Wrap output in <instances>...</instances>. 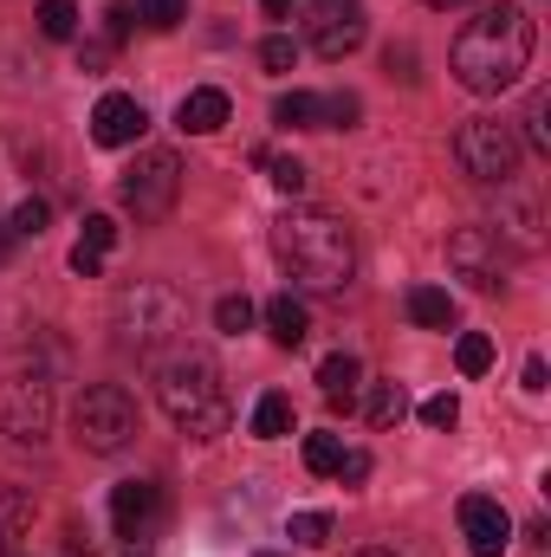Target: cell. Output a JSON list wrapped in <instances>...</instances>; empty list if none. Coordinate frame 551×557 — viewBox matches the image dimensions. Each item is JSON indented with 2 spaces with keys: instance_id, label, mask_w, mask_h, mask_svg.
Masks as SVG:
<instances>
[{
  "instance_id": "obj_1",
  "label": "cell",
  "mask_w": 551,
  "mask_h": 557,
  "mask_svg": "<svg viewBox=\"0 0 551 557\" xmlns=\"http://www.w3.org/2000/svg\"><path fill=\"white\" fill-rule=\"evenodd\" d=\"M532 46H539L532 13L513 7V0H500V7H480V13L461 26L448 65H454V78H461L474 98H500V91H513V85L526 78Z\"/></svg>"
},
{
  "instance_id": "obj_2",
  "label": "cell",
  "mask_w": 551,
  "mask_h": 557,
  "mask_svg": "<svg viewBox=\"0 0 551 557\" xmlns=\"http://www.w3.org/2000/svg\"><path fill=\"white\" fill-rule=\"evenodd\" d=\"M273 260L305 292H344L357 273V240L331 208H285L273 221Z\"/></svg>"
},
{
  "instance_id": "obj_3",
  "label": "cell",
  "mask_w": 551,
  "mask_h": 557,
  "mask_svg": "<svg viewBox=\"0 0 551 557\" xmlns=\"http://www.w3.org/2000/svg\"><path fill=\"white\" fill-rule=\"evenodd\" d=\"M156 396H162L169 421H175L182 434H195V441H215V434L228 428L221 363H215L208 350H188V344L162 350V357H156Z\"/></svg>"
},
{
  "instance_id": "obj_4",
  "label": "cell",
  "mask_w": 551,
  "mask_h": 557,
  "mask_svg": "<svg viewBox=\"0 0 551 557\" xmlns=\"http://www.w3.org/2000/svg\"><path fill=\"white\" fill-rule=\"evenodd\" d=\"M182 331H188V298L169 278H137V285L118 292V344L124 350L156 363L162 350L182 344Z\"/></svg>"
},
{
  "instance_id": "obj_5",
  "label": "cell",
  "mask_w": 551,
  "mask_h": 557,
  "mask_svg": "<svg viewBox=\"0 0 551 557\" xmlns=\"http://www.w3.org/2000/svg\"><path fill=\"white\" fill-rule=\"evenodd\" d=\"M143 434V416H137V396L124 383H91L72 409V441L85 454H124L131 441Z\"/></svg>"
},
{
  "instance_id": "obj_6",
  "label": "cell",
  "mask_w": 551,
  "mask_h": 557,
  "mask_svg": "<svg viewBox=\"0 0 551 557\" xmlns=\"http://www.w3.org/2000/svg\"><path fill=\"white\" fill-rule=\"evenodd\" d=\"M118 195H124V208H131L137 221H169V214H175V195H182V162H175V149H137V162L124 169Z\"/></svg>"
},
{
  "instance_id": "obj_7",
  "label": "cell",
  "mask_w": 551,
  "mask_h": 557,
  "mask_svg": "<svg viewBox=\"0 0 551 557\" xmlns=\"http://www.w3.org/2000/svg\"><path fill=\"white\" fill-rule=\"evenodd\" d=\"M454 156H461V169L474 175V182H513V169H519V131L513 124H500V117H467L461 124V137H454Z\"/></svg>"
},
{
  "instance_id": "obj_8",
  "label": "cell",
  "mask_w": 551,
  "mask_h": 557,
  "mask_svg": "<svg viewBox=\"0 0 551 557\" xmlns=\"http://www.w3.org/2000/svg\"><path fill=\"white\" fill-rule=\"evenodd\" d=\"M46 428H52V383H46V370H13L0 383V434L33 447V441H46Z\"/></svg>"
},
{
  "instance_id": "obj_9",
  "label": "cell",
  "mask_w": 551,
  "mask_h": 557,
  "mask_svg": "<svg viewBox=\"0 0 551 557\" xmlns=\"http://www.w3.org/2000/svg\"><path fill=\"white\" fill-rule=\"evenodd\" d=\"M364 33H370V13H364V0H311L305 7V39H311V52L318 59H351L357 46H364Z\"/></svg>"
},
{
  "instance_id": "obj_10",
  "label": "cell",
  "mask_w": 551,
  "mask_h": 557,
  "mask_svg": "<svg viewBox=\"0 0 551 557\" xmlns=\"http://www.w3.org/2000/svg\"><path fill=\"white\" fill-rule=\"evenodd\" d=\"M448 267L467 278V285H480V292H500L506 273H513L506 234H500V227H461V234L448 240Z\"/></svg>"
},
{
  "instance_id": "obj_11",
  "label": "cell",
  "mask_w": 551,
  "mask_h": 557,
  "mask_svg": "<svg viewBox=\"0 0 551 557\" xmlns=\"http://www.w3.org/2000/svg\"><path fill=\"white\" fill-rule=\"evenodd\" d=\"M454 519H461V539H467L474 557H500L513 545V512H506L500 499H487V493H467V499L454 506Z\"/></svg>"
},
{
  "instance_id": "obj_12",
  "label": "cell",
  "mask_w": 551,
  "mask_h": 557,
  "mask_svg": "<svg viewBox=\"0 0 551 557\" xmlns=\"http://www.w3.org/2000/svg\"><path fill=\"white\" fill-rule=\"evenodd\" d=\"M143 131H149V111L131 91H105L98 98V111H91V143L98 149H131V143H143Z\"/></svg>"
},
{
  "instance_id": "obj_13",
  "label": "cell",
  "mask_w": 551,
  "mask_h": 557,
  "mask_svg": "<svg viewBox=\"0 0 551 557\" xmlns=\"http://www.w3.org/2000/svg\"><path fill=\"white\" fill-rule=\"evenodd\" d=\"M156 519H162V486L156 480H124L118 493H111V525H118V539H149L156 532Z\"/></svg>"
},
{
  "instance_id": "obj_14",
  "label": "cell",
  "mask_w": 551,
  "mask_h": 557,
  "mask_svg": "<svg viewBox=\"0 0 551 557\" xmlns=\"http://www.w3.org/2000/svg\"><path fill=\"white\" fill-rule=\"evenodd\" d=\"M228 111H234V104H228V91H215V85H195V91L175 104V124H182L188 137H215V131L228 124Z\"/></svg>"
},
{
  "instance_id": "obj_15",
  "label": "cell",
  "mask_w": 551,
  "mask_h": 557,
  "mask_svg": "<svg viewBox=\"0 0 551 557\" xmlns=\"http://www.w3.org/2000/svg\"><path fill=\"white\" fill-rule=\"evenodd\" d=\"M357 376H364V363H357L351 350H331V357L318 363V389H325V403H331L338 416H351V396H357Z\"/></svg>"
},
{
  "instance_id": "obj_16",
  "label": "cell",
  "mask_w": 551,
  "mask_h": 557,
  "mask_svg": "<svg viewBox=\"0 0 551 557\" xmlns=\"http://www.w3.org/2000/svg\"><path fill=\"white\" fill-rule=\"evenodd\" d=\"M267 331H273V344H285V350H298L305 344V331H311V318H305V305L292 298V292H279V298H267Z\"/></svg>"
},
{
  "instance_id": "obj_17",
  "label": "cell",
  "mask_w": 551,
  "mask_h": 557,
  "mask_svg": "<svg viewBox=\"0 0 551 557\" xmlns=\"http://www.w3.org/2000/svg\"><path fill=\"white\" fill-rule=\"evenodd\" d=\"M273 124L279 131H325V98L318 91H285L273 104Z\"/></svg>"
},
{
  "instance_id": "obj_18",
  "label": "cell",
  "mask_w": 551,
  "mask_h": 557,
  "mask_svg": "<svg viewBox=\"0 0 551 557\" xmlns=\"http://www.w3.org/2000/svg\"><path fill=\"white\" fill-rule=\"evenodd\" d=\"M403 305H409V318L421 331H448V324H454V298H448L441 285H409Z\"/></svg>"
},
{
  "instance_id": "obj_19",
  "label": "cell",
  "mask_w": 551,
  "mask_h": 557,
  "mask_svg": "<svg viewBox=\"0 0 551 557\" xmlns=\"http://www.w3.org/2000/svg\"><path fill=\"white\" fill-rule=\"evenodd\" d=\"M33 525V499L20 493V486H0V557L13 552V539Z\"/></svg>"
},
{
  "instance_id": "obj_20",
  "label": "cell",
  "mask_w": 551,
  "mask_h": 557,
  "mask_svg": "<svg viewBox=\"0 0 551 557\" xmlns=\"http://www.w3.org/2000/svg\"><path fill=\"white\" fill-rule=\"evenodd\" d=\"M254 434H260V441H285V434H292V396L267 389V396L254 403Z\"/></svg>"
},
{
  "instance_id": "obj_21",
  "label": "cell",
  "mask_w": 551,
  "mask_h": 557,
  "mask_svg": "<svg viewBox=\"0 0 551 557\" xmlns=\"http://www.w3.org/2000/svg\"><path fill=\"white\" fill-rule=\"evenodd\" d=\"M454 363H461V376H487V370H493V337H487V331H461Z\"/></svg>"
},
{
  "instance_id": "obj_22",
  "label": "cell",
  "mask_w": 551,
  "mask_h": 557,
  "mask_svg": "<svg viewBox=\"0 0 551 557\" xmlns=\"http://www.w3.org/2000/svg\"><path fill=\"white\" fill-rule=\"evenodd\" d=\"M403 416H409L403 383H377V389H370V428H396Z\"/></svg>"
},
{
  "instance_id": "obj_23",
  "label": "cell",
  "mask_w": 551,
  "mask_h": 557,
  "mask_svg": "<svg viewBox=\"0 0 551 557\" xmlns=\"http://www.w3.org/2000/svg\"><path fill=\"white\" fill-rule=\"evenodd\" d=\"M39 33L46 39H72L78 33V7L72 0H39Z\"/></svg>"
},
{
  "instance_id": "obj_24",
  "label": "cell",
  "mask_w": 551,
  "mask_h": 557,
  "mask_svg": "<svg viewBox=\"0 0 551 557\" xmlns=\"http://www.w3.org/2000/svg\"><path fill=\"white\" fill-rule=\"evenodd\" d=\"M137 20L156 26V33H175V26L188 20V0H137Z\"/></svg>"
},
{
  "instance_id": "obj_25",
  "label": "cell",
  "mask_w": 551,
  "mask_h": 557,
  "mask_svg": "<svg viewBox=\"0 0 551 557\" xmlns=\"http://www.w3.org/2000/svg\"><path fill=\"white\" fill-rule=\"evenodd\" d=\"M254 324V298H241V292H228L221 305H215V331H228V337H241Z\"/></svg>"
},
{
  "instance_id": "obj_26",
  "label": "cell",
  "mask_w": 551,
  "mask_h": 557,
  "mask_svg": "<svg viewBox=\"0 0 551 557\" xmlns=\"http://www.w3.org/2000/svg\"><path fill=\"white\" fill-rule=\"evenodd\" d=\"M338 460H344V441L338 434H305V467L311 473H338Z\"/></svg>"
},
{
  "instance_id": "obj_27",
  "label": "cell",
  "mask_w": 551,
  "mask_h": 557,
  "mask_svg": "<svg viewBox=\"0 0 551 557\" xmlns=\"http://www.w3.org/2000/svg\"><path fill=\"white\" fill-rule=\"evenodd\" d=\"M285 539L292 545H325L331 539V512H292L285 519Z\"/></svg>"
},
{
  "instance_id": "obj_28",
  "label": "cell",
  "mask_w": 551,
  "mask_h": 557,
  "mask_svg": "<svg viewBox=\"0 0 551 557\" xmlns=\"http://www.w3.org/2000/svg\"><path fill=\"white\" fill-rule=\"evenodd\" d=\"M551 91H532V104H526V143L539 149V156H551Z\"/></svg>"
},
{
  "instance_id": "obj_29",
  "label": "cell",
  "mask_w": 551,
  "mask_h": 557,
  "mask_svg": "<svg viewBox=\"0 0 551 557\" xmlns=\"http://www.w3.org/2000/svg\"><path fill=\"white\" fill-rule=\"evenodd\" d=\"M260 162L273 169V188H279V195H298V188H305V162H298V156H260Z\"/></svg>"
},
{
  "instance_id": "obj_30",
  "label": "cell",
  "mask_w": 551,
  "mask_h": 557,
  "mask_svg": "<svg viewBox=\"0 0 551 557\" xmlns=\"http://www.w3.org/2000/svg\"><path fill=\"white\" fill-rule=\"evenodd\" d=\"M46 221H52V208H46L39 195H26V201L13 208V221H7V227H13V234H46Z\"/></svg>"
},
{
  "instance_id": "obj_31",
  "label": "cell",
  "mask_w": 551,
  "mask_h": 557,
  "mask_svg": "<svg viewBox=\"0 0 551 557\" xmlns=\"http://www.w3.org/2000/svg\"><path fill=\"white\" fill-rule=\"evenodd\" d=\"M78 247L111 253V247H118V221H111V214H85V240H78Z\"/></svg>"
},
{
  "instance_id": "obj_32",
  "label": "cell",
  "mask_w": 551,
  "mask_h": 557,
  "mask_svg": "<svg viewBox=\"0 0 551 557\" xmlns=\"http://www.w3.org/2000/svg\"><path fill=\"white\" fill-rule=\"evenodd\" d=\"M421 421H428V428H454V421H461V396H454V389L428 396V403H421Z\"/></svg>"
},
{
  "instance_id": "obj_33",
  "label": "cell",
  "mask_w": 551,
  "mask_h": 557,
  "mask_svg": "<svg viewBox=\"0 0 551 557\" xmlns=\"http://www.w3.org/2000/svg\"><path fill=\"white\" fill-rule=\"evenodd\" d=\"M131 20H137V7H131V0H111V7H105V39L124 46V39H131Z\"/></svg>"
},
{
  "instance_id": "obj_34",
  "label": "cell",
  "mask_w": 551,
  "mask_h": 557,
  "mask_svg": "<svg viewBox=\"0 0 551 557\" xmlns=\"http://www.w3.org/2000/svg\"><path fill=\"white\" fill-rule=\"evenodd\" d=\"M292 59H298V46H292L285 33H273V39L260 46V65H267V72H292Z\"/></svg>"
},
{
  "instance_id": "obj_35",
  "label": "cell",
  "mask_w": 551,
  "mask_h": 557,
  "mask_svg": "<svg viewBox=\"0 0 551 557\" xmlns=\"http://www.w3.org/2000/svg\"><path fill=\"white\" fill-rule=\"evenodd\" d=\"M325 117H331V124H344V131H351V124H357V117H364V104H357V98H351V91H338V98H325Z\"/></svg>"
},
{
  "instance_id": "obj_36",
  "label": "cell",
  "mask_w": 551,
  "mask_h": 557,
  "mask_svg": "<svg viewBox=\"0 0 551 557\" xmlns=\"http://www.w3.org/2000/svg\"><path fill=\"white\" fill-rule=\"evenodd\" d=\"M72 273H78V278H98V273H105V253H91V247H72Z\"/></svg>"
},
{
  "instance_id": "obj_37",
  "label": "cell",
  "mask_w": 551,
  "mask_h": 557,
  "mask_svg": "<svg viewBox=\"0 0 551 557\" xmlns=\"http://www.w3.org/2000/svg\"><path fill=\"white\" fill-rule=\"evenodd\" d=\"M364 473H370V454H344L338 460V480H364Z\"/></svg>"
},
{
  "instance_id": "obj_38",
  "label": "cell",
  "mask_w": 551,
  "mask_h": 557,
  "mask_svg": "<svg viewBox=\"0 0 551 557\" xmlns=\"http://www.w3.org/2000/svg\"><path fill=\"white\" fill-rule=\"evenodd\" d=\"M383 65H390V72H396V78H415L409 65H415V52L409 46H403V52H396V46H390V59H383Z\"/></svg>"
},
{
  "instance_id": "obj_39",
  "label": "cell",
  "mask_w": 551,
  "mask_h": 557,
  "mask_svg": "<svg viewBox=\"0 0 551 557\" xmlns=\"http://www.w3.org/2000/svg\"><path fill=\"white\" fill-rule=\"evenodd\" d=\"M526 389H532V396L546 389V357H532V363H526Z\"/></svg>"
},
{
  "instance_id": "obj_40",
  "label": "cell",
  "mask_w": 551,
  "mask_h": 557,
  "mask_svg": "<svg viewBox=\"0 0 551 557\" xmlns=\"http://www.w3.org/2000/svg\"><path fill=\"white\" fill-rule=\"evenodd\" d=\"M260 13H267V20H285V13H292V0H260Z\"/></svg>"
},
{
  "instance_id": "obj_41",
  "label": "cell",
  "mask_w": 551,
  "mask_h": 557,
  "mask_svg": "<svg viewBox=\"0 0 551 557\" xmlns=\"http://www.w3.org/2000/svg\"><path fill=\"white\" fill-rule=\"evenodd\" d=\"M13 240H20V234H13V227L0 221V267H7V253H13Z\"/></svg>"
},
{
  "instance_id": "obj_42",
  "label": "cell",
  "mask_w": 551,
  "mask_h": 557,
  "mask_svg": "<svg viewBox=\"0 0 551 557\" xmlns=\"http://www.w3.org/2000/svg\"><path fill=\"white\" fill-rule=\"evenodd\" d=\"M428 7H467V0H428Z\"/></svg>"
},
{
  "instance_id": "obj_43",
  "label": "cell",
  "mask_w": 551,
  "mask_h": 557,
  "mask_svg": "<svg viewBox=\"0 0 551 557\" xmlns=\"http://www.w3.org/2000/svg\"><path fill=\"white\" fill-rule=\"evenodd\" d=\"M351 557H396V552H351Z\"/></svg>"
},
{
  "instance_id": "obj_44",
  "label": "cell",
  "mask_w": 551,
  "mask_h": 557,
  "mask_svg": "<svg viewBox=\"0 0 551 557\" xmlns=\"http://www.w3.org/2000/svg\"><path fill=\"white\" fill-rule=\"evenodd\" d=\"M260 557H279V552H260Z\"/></svg>"
}]
</instances>
